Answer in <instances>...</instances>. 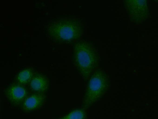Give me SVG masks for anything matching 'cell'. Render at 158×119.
Instances as JSON below:
<instances>
[{
  "instance_id": "obj_2",
  "label": "cell",
  "mask_w": 158,
  "mask_h": 119,
  "mask_svg": "<svg viewBox=\"0 0 158 119\" xmlns=\"http://www.w3.org/2000/svg\"><path fill=\"white\" fill-rule=\"evenodd\" d=\"M73 62L78 73L86 81L98 68L100 57L98 50L92 43L84 40L75 42L73 46Z\"/></svg>"
},
{
  "instance_id": "obj_6",
  "label": "cell",
  "mask_w": 158,
  "mask_h": 119,
  "mask_svg": "<svg viewBox=\"0 0 158 119\" xmlns=\"http://www.w3.org/2000/svg\"><path fill=\"white\" fill-rule=\"evenodd\" d=\"M49 85L47 76L42 73H37L26 85L31 93L45 94L48 91Z\"/></svg>"
},
{
  "instance_id": "obj_4",
  "label": "cell",
  "mask_w": 158,
  "mask_h": 119,
  "mask_svg": "<svg viewBox=\"0 0 158 119\" xmlns=\"http://www.w3.org/2000/svg\"><path fill=\"white\" fill-rule=\"evenodd\" d=\"M4 92L8 101L15 107L21 106L30 93L27 86L16 82L10 84Z\"/></svg>"
},
{
  "instance_id": "obj_8",
  "label": "cell",
  "mask_w": 158,
  "mask_h": 119,
  "mask_svg": "<svg viewBox=\"0 0 158 119\" xmlns=\"http://www.w3.org/2000/svg\"><path fill=\"white\" fill-rule=\"evenodd\" d=\"M86 109L82 108L73 110L66 115L56 119H86Z\"/></svg>"
},
{
  "instance_id": "obj_3",
  "label": "cell",
  "mask_w": 158,
  "mask_h": 119,
  "mask_svg": "<svg viewBox=\"0 0 158 119\" xmlns=\"http://www.w3.org/2000/svg\"><path fill=\"white\" fill-rule=\"evenodd\" d=\"M87 81L82 103V107L86 109L100 100L110 86L109 75L99 68L93 72Z\"/></svg>"
},
{
  "instance_id": "obj_5",
  "label": "cell",
  "mask_w": 158,
  "mask_h": 119,
  "mask_svg": "<svg viewBox=\"0 0 158 119\" xmlns=\"http://www.w3.org/2000/svg\"><path fill=\"white\" fill-rule=\"evenodd\" d=\"M46 98L45 94L31 93L23 102L21 106V109L25 113L39 110L44 105Z\"/></svg>"
},
{
  "instance_id": "obj_7",
  "label": "cell",
  "mask_w": 158,
  "mask_h": 119,
  "mask_svg": "<svg viewBox=\"0 0 158 119\" xmlns=\"http://www.w3.org/2000/svg\"><path fill=\"white\" fill-rule=\"evenodd\" d=\"M37 73L36 71L32 68L22 70L16 75V82L22 85H26Z\"/></svg>"
},
{
  "instance_id": "obj_1",
  "label": "cell",
  "mask_w": 158,
  "mask_h": 119,
  "mask_svg": "<svg viewBox=\"0 0 158 119\" xmlns=\"http://www.w3.org/2000/svg\"><path fill=\"white\" fill-rule=\"evenodd\" d=\"M84 31L82 23L79 19L65 18L52 20L48 23L46 33L52 43L69 44L79 40Z\"/></svg>"
}]
</instances>
